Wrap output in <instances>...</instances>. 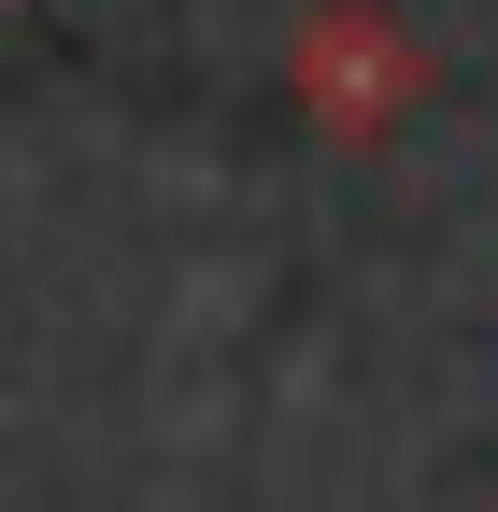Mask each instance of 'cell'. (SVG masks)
Masks as SVG:
<instances>
[{"mask_svg":"<svg viewBox=\"0 0 498 512\" xmlns=\"http://www.w3.org/2000/svg\"><path fill=\"white\" fill-rule=\"evenodd\" d=\"M285 100L299 128H328V143H399V128L427 114V43L413 15H385V0H314V15L285 29Z\"/></svg>","mask_w":498,"mask_h":512,"instance_id":"obj_1","label":"cell"}]
</instances>
